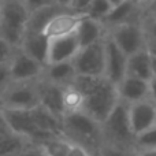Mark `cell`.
<instances>
[{"instance_id":"obj_10","label":"cell","mask_w":156,"mask_h":156,"mask_svg":"<svg viewBox=\"0 0 156 156\" xmlns=\"http://www.w3.org/2000/svg\"><path fill=\"white\" fill-rule=\"evenodd\" d=\"M103 44H104V78L116 86L126 76L127 56L108 37L107 33L103 38Z\"/></svg>"},{"instance_id":"obj_36","label":"cell","mask_w":156,"mask_h":156,"mask_svg":"<svg viewBox=\"0 0 156 156\" xmlns=\"http://www.w3.org/2000/svg\"><path fill=\"white\" fill-rule=\"evenodd\" d=\"M148 99L156 105V77L148 81Z\"/></svg>"},{"instance_id":"obj_22","label":"cell","mask_w":156,"mask_h":156,"mask_svg":"<svg viewBox=\"0 0 156 156\" xmlns=\"http://www.w3.org/2000/svg\"><path fill=\"white\" fill-rule=\"evenodd\" d=\"M105 33H107V30L104 29L101 22L85 16L76 29V37L78 40V44H80V48H82V47L90 45L97 41H101Z\"/></svg>"},{"instance_id":"obj_11","label":"cell","mask_w":156,"mask_h":156,"mask_svg":"<svg viewBox=\"0 0 156 156\" xmlns=\"http://www.w3.org/2000/svg\"><path fill=\"white\" fill-rule=\"evenodd\" d=\"M80 51V44L76 37V32L67 36L49 38L48 54H47V65L60 62H70L76 54ZM45 65V66H47Z\"/></svg>"},{"instance_id":"obj_34","label":"cell","mask_w":156,"mask_h":156,"mask_svg":"<svg viewBox=\"0 0 156 156\" xmlns=\"http://www.w3.org/2000/svg\"><path fill=\"white\" fill-rule=\"evenodd\" d=\"M25 5H26L27 11L32 12L34 10H38V8L47 7V5H51L54 3H56V0H23Z\"/></svg>"},{"instance_id":"obj_46","label":"cell","mask_w":156,"mask_h":156,"mask_svg":"<svg viewBox=\"0 0 156 156\" xmlns=\"http://www.w3.org/2000/svg\"><path fill=\"white\" fill-rule=\"evenodd\" d=\"M16 156H26V154H25V152H23V154H21V155H16Z\"/></svg>"},{"instance_id":"obj_44","label":"cell","mask_w":156,"mask_h":156,"mask_svg":"<svg viewBox=\"0 0 156 156\" xmlns=\"http://www.w3.org/2000/svg\"><path fill=\"white\" fill-rule=\"evenodd\" d=\"M148 49H149V52H151L154 56H156V49H151V48H148Z\"/></svg>"},{"instance_id":"obj_29","label":"cell","mask_w":156,"mask_h":156,"mask_svg":"<svg viewBox=\"0 0 156 156\" xmlns=\"http://www.w3.org/2000/svg\"><path fill=\"white\" fill-rule=\"evenodd\" d=\"M141 21H156V0H145L138 4Z\"/></svg>"},{"instance_id":"obj_21","label":"cell","mask_w":156,"mask_h":156,"mask_svg":"<svg viewBox=\"0 0 156 156\" xmlns=\"http://www.w3.org/2000/svg\"><path fill=\"white\" fill-rule=\"evenodd\" d=\"M76 70H74L73 63L70 62H60V63H52L47 65L43 70V78L47 82H51L58 86H66L70 85L73 80L76 78Z\"/></svg>"},{"instance_id":"obj_13","label":"cell","mask_w":156,"mask_h":156,"mask_svg":"<svg viewBox=\"0 0 156 156\" xmlns=\"http://www.w3.org/2000/svg\"><path fill=\"white\" fill-rule=\"evenodd\" d=\"M101 25L105 30L127 22H140V10L134 0H125L121 4L112 7L108 14L101 19Z\"/></svg>"},{"instance_id":"obj_37","label":"cell","mask_w":156,"mask_h":156,"mask_svg":"<svg viewBox=\"0 0 156 156\" xmlns=\"http://www.w3.org/2000/svg\"><path fill=\"white\" fill-rule=\"evenodd\" d=\"M25 154H26V156H45V155L43 154V152L40 151V149L37 148V147H33V148L27 149Z\"/></svg>"},{"instance_id":"obj_3","label":"cell","mask_w":156,"mask_h":156,"mask_svg":"<svg viewBox=\"0 0 156 156\" xmlns=\"http://www.w3.org/2000/svg\"><path fill=\"white\" fill-rule=\"evenodd\" d=\"M100 126H101V138L104 144L136 151L134 134L130 127L126 104L119 101Z\"/></svg>"},{"instance_id":"obj_18","label":"cell","mask_w":156,"mask_h":156,"mask_svg":"<svg viewBox=\"0 0 156 156\" xmlns=\"http://www.w3.org/2000/svg\"><path fill=\"white\" fill-rule=\"evenodd\" d=\"M126 76H132L144 81H149L152 77V55L148 48L132 54L127 56Z\"/></svg>"},{"instance_id":"obj_32","label":"cell","mask_w":156,"mask_h":156,"mask_svg":"<svg viewBox=\"0 0 156 156\" xmlns=\"http://www.w3.org/2000/svg\"><path fill=\"white\" fill-rule=\"evenodd\" d=\"M14 49L4 38L0 36V63H8L14 54Z\"/></svg>"},{"instance_id":"obj_43","label":"cell","mask_w":156,"mask_h":156,"mask_svg":"<svg viewBox=\"0 0 156 156\" xmlns=\"http://www.w3.org/2000/svg\"><path fill=\"white\" fill-rule=\"evenodd\" d=\"M148 48H151V49H156V43L151 44V45H148Z\"/></svg>"},{"instance_id":"obj_45","label":"cell","mask_w":156,"mask_h":156,"mask_svg":"<svg viewBox=\"0 0 156 156\" xmlns=\"http://www.w3.org/2000/svg\"><path fill=\"white\" fill-rule=\"evenodd\" d=\"M136 3H137V4H140V3H143V2H145V0H134Z\"/></svg>"},{"instance_id":"obj_17","label":"cell","mask_w":156,"mask_h":156,"mask_svg":"<svg viewBox=\"0 0 156 156\" xmlns=\"http://www.w3.org/2000/svg\"><path fill=\"white\" fill-rule=\"evenodd\" d=\"M48 41L49 38L45 37L44 33H25L19 48L36 62L45 66L47 54H48Z\"/></svg>"},{"instance_id":"obj_23","label":"cell","mask_w":156,"mask_h":156,"mask_svg":"<svg viewBox=\"0 0 156 156\" xmlns=\"http://www.w3.org/2000/svg\"><path fill=\"white\" fill-rule=\"evenodd\" d=\"M30 114H32L36 127L40 132L49 136H62V119L60 118L55 116L54 114H51L44 107H41L40 104L32 108Z\"/></svg>"},{"instance_id":"obj_1","label":"cell","mask_w":156,"mask_h":156,"mask_svg":"<svg viewBox=\"0 0 156 156\" xmlns=\"http://www.w3.org/2000/svg\"><path fill=\"white\" fill-rule=\"evenodd\" d=\"M62 136L71 144L80 145L90 154L101 145V126L82 111L66 114L62 118Z\"/></svg>"},{"instance_id":"obj_31","label":"cell","mask_w":156,"mask_h":156,"mask_svg":"<svg viewBox=\"0 0 156 156\" xmlns=\"http://www.w3.org/2000/svg\"><path fill=\"white\" fill-rule=\"evenodd\" d=\"M90 3H92V0H70V3H69V10H70L71 12L85 15L89 5H90Z\"/></svg>"},{"instance_id":"obj_19","label":"cell","mask_w":156,"mask_h":156,"mask_svg":"<svg viewBox=\"0 0 156 156\" xmlns=\"http://www.w3.org/2000/svg\"><path fill=\"white\" fill-rule=\"evenodd\" d=\"M63 11H69V8L63 7L58 3H54L51 5H47V7L38 8V10L29 12L25 33H43L44 27L48 25V22Z\"/></svg>"},{"instance_id":"obj_40","label":"cell","mask_w":156,"mask_h":156,"mask_svg":"<svg viewBox=\"0 0 156 156\" xmlns=\"http://www.w3.org/2000/svg\"><path fill=\"white\" fill-rule=\"evenodd\" d=\"M58 4L63 5V7H67L69 8V3H70V0H56Z\"/></svg>"},{"instance_id":"obj_27","label":"cell","mask_w":156,"mask_h":156,"mask_svg":"<svg viewBox=\"0 0 156 156\" xmlns=\"http://www.w3.org/2000/svg\"><path fill=\"white\" fill-rule=\"evenodd\" d=\"M111 8H112V5H111L107 0H92V3H90V5H89L85 15L88 16V18L94 19V21H101L108 14V11H110Z\"/></svg>"},{"instance_id":"obj_38","label":"cell","mask_w":156,"mask_h":156,"mask_svg":"<svg viewBox=\"0 0 156 156\" xmlns=\"http://www.w3.org/2000/svg\"><path fill=\"white\" fill-rule=\"evenodd\" d=\"M137 156H156V148L144 149V151H137Z\"/></svg>"},{"instance_id":"obj_30","label":"cell","mask_w":156,"mask_h":156,"mask_svg":"<svg viewBox=\"0 0 156 156\" xmlns=\"http://www.w3.org/2000/svg\"><path fill=\"white\" fill-rule=\"evenodd\" d=\"M141 26L147 38V45L156 43V21H141Z\"/></svg>"},{"instance_id":"obj_39","label":"cell","mask_w":156,"mask_h":156,"mask_svg":"<svg viewBox=\"0 0 156 156\" xmlns=\"http://www.w3.org/2000/svg\"><path fill=\"white\" fill-rule=\"evenodd\" d=\"M152 76L156 77V56H154V55H152Z\"/></svg>"},{"instance_id":"obj_9","label":"cell","mask_w":156,"mask_h":156,"mask_svg":"<svg viewBox=\"0 0 156 156\" xmlns=\"http://www.w3.org/2000/svg\"><path fill=\"white\" fill-rule=\"evenodd\" d=\"M45 66L40 65L34 59L26 55L21 48H15L8 62L11 82H25V81L40 80Z\"/></svg>"},{"instance_id":"obj_6","label":"cell","mask_w":156,"mask_h":156,"mask_svg":"<svg viewBox=\"0 0 156 156\" xmlns=\"http://www.w3.org/2000/svg\"><path fill=\"white\" fill-rule=\"evenodd\" d=\"M2 110L5 126L12 133L29 140L34 147L40 145L43 141L48 138L55 137V136H49L40 132L36 127L30 110H7V108H2Z\"/></svg>"},{"instance_id":"obj_4","label":"cell","mask_w":156,"mask_h":156,"mask_svg":"<svg viewBox=\"0 0 156 156\" xmlns=\"http://www.w3.org/2000/svg\"><path fill=\"white\" fill-rule=\"evenodd\" d=\"M118 103L119 97L116 86L103 77L96 88L83 97L82 112L101 125Z\"/></svg>"},{"instance_id":"obj_25","label":"cell","mask_w":156,"mask_h":156,"mask_svg":"<svg viewBox=\"0 0 156 156\" xmlns=\"http://www.w3.org/2000/svg\"><path fill=\"white\" fill-rule=\"evenodd\" d=\"M71 147V143L63 136H55L43 141L37 148L45 156H66Z\"/></svg>"},{"instance_id":"obj_15","label":"cell","mask_w":156,"mask_h":156,"mask_svg":"<svg viewBox=\"0 0 156 156\" xmlns=\"http://www.w3.org/2000/svg\"><path fill=\"white\" fill-rule=\"evenodd\" d=\"M119 101L126 105L148 99V81L140 80L132 76H125L116 85Z\"/></svg>"},{"instance_id":"obj_5","label":"cell","mask_w":156,"mask_h":156,"mask_svg":"<svg viewBox=\"0 0 156 156\" xmlns=\"http://www.w3.org/2000/svg\"><path fill=\"white\" fill-rule=\"evenodd\" d=\"M40 104L38 80L11 82L0 93V107L7 110H32Z\"/></svg>"},{"instance_id":"obj_41","label":"cell","mask_w":156,"mask_h":156,"mask_svg":"<svg viewBox=\"0 0 156 156\" xmlns=\"http://www.w3.org/2000/svg\"><path fill=\"white\" fill-rule=\"evenodd\" d=\"M108 3H110L112 7H115V5H118V4H121L122 2H125V0H107Z\"/></svg>"},{"instance_id":"obj_48","label":"cell","mask_w":156,"mask_h":156,"mask_svg":"<svg viewBox=\"0 0 156 156\" xmlns=\"http://www.w3.org/2000/svg\"><path fill=\"white\" fill-rule=\"evenodd\" d=\"M0 2H2V0H0Z\"/></svg>"},{"instance_id":"obj_2","label":"cell","mask_w":156,"mask_h":156,"mask_svg":"<svg viewBox=\"0 0 156 156\" xmlns=\"http://www.w3.org/2000/svg\"><path fill=\"white\" fill-rule=\"evenodd\" d=\"M29 11L23 0L0 2V36L12 48H19L26 29Z\"/></svg>"},{"instance_id":"obj_24","label":"cell","mask_w":156,"mask_h":156,"mask_svg":"<svg viewBox=\"0 0 156 156\" xmlns=\"http://www.w3.org/2000/svg\"><path fill=\"white\" fill-rule=\"evenodd\" d=\"M62 105L63 112L73 114L82 111L83 105V94L76 88L74 85H66L62 88Z\"/></svg>"},{"instance_id":"obj_7","label":"cell","mask_w":156,"mask_h":156,"mask_svg":"<svg viewBox=\"0 0 156 156\" xmlns=\"http://www.w3.org/2000/svg\"><path fill=\"white\" fill-rule=\"evenodd\" d=\"M107 36L126 56L148 48L141 22H127L107 30Z\"/></svg>"},{"instance_id":"obj_8","label":"cell","mask_w":156,"mask_h":156,"mask_svg":"<svg viewBox=\"0 0 156 156\" xmlns=\"http://www.w3.org/2000/svg\"><path fill=\"white\" fill-rule=\"evenodd\" d=\"M77 76L104 77V44L101 41L80 48L71 59Z\"/></svg>"},{"instance_id":"obj_20","label":"cell","mask_w":156,"mask_h":156,"mask_svg":"<svg viewBox=\"0 0 156 156\" xmlns=\"http://www.w3.org/2000/svg\"><path fill=\"white\" fill-rule=\"evenodd\" d=\"M33 147L29 140L12 133L7 126H0V156L21 155Z\"/></svg>"},{"instance_id":"obj_42","label":"cell","mask_w":156,"mask_h":156,"mask_svg":"<svg viewBox=\"0 0 156 156\" xmlns=\"http://www.w3.org/2000/svg\"><path fill=\"white\" fill-rule=\"evenodd\" d=\"M0 126H5L4 118H3V110H2V107H0Z\"/></svg>"},{"instance_id":"obj_16","label":"cell","mask_w":156,"mask_h":156,"mask_svg":"<svg viewBox=\"0 0 156 156\" xmlns=\"http://www.w3.org/2000/svg\"><path fill=\"white\" fill-rule=\"evenodd\" d=\"M38 94H40L41 107H44L55 116L62 119L65 115L62 105V86L54 85L40 78L38 80Z\"/></svg>"},{"instance_id":"obj_14","label":"cell","mask_w":156,"mask_h":156,"mask_svg":"<svg viewBox=\"0 0 156 156\" xmlns=\"http://www.w3.org/2000/svg\"><path fill=\"white\" fill-rule=\"evenodd\" d=\"M85 16L86 15H82V14L71 12L70 10L63 11V12L58 14L56 16H54L48 22V25L44 27L43 33L48 38H55V37H60V36L71 34V33L76 32L80 22Z\"/></svg>"},{"instance_id":"obj_28","label":"cell","mask_w":156,"mask_h":156,"mask_svg":"<svg viewBox=\"0 0 156 156\" xmlns=\"http://www.w3.org/2000/svg\"><path fill=\"white\" fill-rule=\"evenodd\" d=\"M97 155L99 156H137V151L133 149H125L118 148V147L110 145V144H104L99 147L97 149Z\"/></svg>"},{"instance_id":"obj_47","label":"cell","mask_w":156,"mask_h":156,"mask_svg":"<svg viewBox=\"0 0 156 156\" xmlns=\"http://www.w3.org/2000/svg\"><path fill=\"white\" fill-rule=\"evenodd\" d=\"M155 126H156V114H155Z\"/></svg>"},{"instance_id":"obj_35","label":"cell","mask_w":156,"mask_h":156,"mask_svg":"<svg viewBox=\"0 0 156 156\" xmlns=\"http://www.w3.org/2000/svg\"><path fill=\"white\" fill-rule=\"evenodd\" d=\"M66 156H92V154L89 151H86L85 148H82V147L76 145V144H71L70 149H69V152Z\"/></svg>"},{"instance_id":"obj_33","label":"cell","mask_w":156,"mask_h":156,"mask_svg":"<svg viewBox=\"0 0 156 156\" xmlns=\"http://www.w3.org/2000/svg\"><path fill=\"white\" fill-rule=\"evenodd\" d=\"M11 83L8 63H0V93Z\"/></svg>"},{"instance_id":"obj_12","label":"cell","mask_w":156,"mask_h":156,"mask_svg":"<svg viewBox=\"0 0 156 156\" xmlns=\"http://www.w3.org/2000/svg\"><path fill=\"white\" fill-rule=\"evenodd\" d=\"M156 105L149 99L127 105V115L134 137L138 133L155 126Z\"/></svg>"},{"instance_id":"obj_26","label":"cell","mask_w":156,"mask_h":156,"mask_svg":"<svg viewBox=\"0 0 156 156\" xmlns=\"http://www.w3.org/2000/svg\"><path fill=\"white\" fill-rule=\"evenodd\" d=\"M134 147L136 151L156 148V126H152L144 132L138 133L134 137Z\"/></svg>"}]
</instances>
